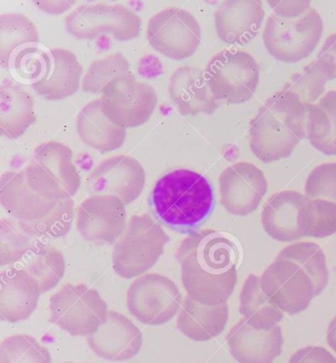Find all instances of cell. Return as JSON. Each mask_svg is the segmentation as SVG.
<instances>
[{
    "mask_svg": "<svg viewBox=\"0 0 336 363\" xmlns=\"http://www.w3.org/2000/svg\"><path fill=\"white\" fill-rule=\"evenodd\" d=\"M177 259L186 294L206 305L227 303L237 281V251L222 232H193L179 244Z\"/></svg>",
    "mask_w": 336,
    "mask_h": 363,
    "instance_id": "1",
    "label": "cell"
},
{
    "mask_svg": "<svg viewBox=\"0 0 336 363\" xmlns=\"http://www.w3.org/2000/svg\"><path fill=\"white\" fill-rule=\"evenodd\" d=\"M307 106L281 90L270 96L250 123V147L262 163L289 157L307 136Z\"/></svg>",
    "mask_w": 336,
    "mask_h": 363,
    "instance_id": "2",
    "label": "cell"
},
{
    "mask_svg": "<svg viewBox=\"0 0 336 363\" xmlns=\"http://www.w3.org/2000/svg\"><path fill=\"white\" fill-rule=\"evenodd\" d=\"M156 218L175 230L198 226L213 208L211 182L189 169H177L162 176L150 196Z\"/></svg>",
    "mask_w": 336,
    "mask_h": 363,
    "instance_id": "3",
    "label": "cell"
},
{
    "mask_svg": "<svg viewBox=\"0 0 336 363\" xmlns=\"http://www.w3.org/2000/svg\"><path fill=\"white\" fill-rule=\"evenodd\" d=\"M169 241L170 237L152 216H131L113 248V271L126 279L143 276L157 264Z\"/></svg>",
    "mask_w": 336,
    "mask_h": 363,
    "instance_id": "4",
    "label": "cell"
},
{
    "mask_svg": "<svg viewBox=\"0 0 336 363\" xmlns=\"http://www.w3.org/2000/svg\"><path fill=\"white\" fill-rule=\"evenodd\" d=\"M24 172L33 190L49 200H69L80 189V174L72 150L59 141L38 146Z\"/></svg>",
    "mask_w": 336,
    "mask_h": 363,
    "instance_id": "5",
    "label": "cell"
},
{
    "mask_svg": "<svg viewBox=\"0 0 336 363\" xmlns=\"http://www.w3.org/2000/svg\"><path fill=\"white\" fill-rule=\"evenodd\" d=\"M323 33L322 16L312 6L293 18L270 14L265 21L262 39L272 57L285 64H296L312 55Z\"/></svg>",
    "mask_w": 336,
    "mask_h": 363,
    "instance_id": "6",
    "label": "cell"
},
{
    "mask_svg": "<svg viewBox=\"0 0 336 363\" xmlns=\"http://www.w3.org/2000/svg\"><path fill=\"white\" fill-rule=\"evenodd\" d=\"M65 28L77 40H95L108 35L118 42H128L140 35L141 18L125 4L90 2L67 15Z\"/></svg>",
    "mask_w": 336,
    "mask_h": 363,
    "instance_id": "7",
    "label": "cell"
},
{
    "mask_svg": "<svg viewBox=\"0 0 336 363\" xmlns=\"http://www.w3.org/2000/svg\"><path fill=\"white\" fill-rule=\"evenodd\" d=\"M50 322L74 337H89L107 320L108 304L85 284H65L50 300Z\"/></svg>",
    "mask_w": 336,
    "mask_h": 363,
    "instance_id": "8",
    "label": "cell"
},
{
    "mask_svg": "<svg viewBox=\"0 0 336 363\" xmlns=\"http://www.w3.org/2000/svg\"><path fill=\"white\" fill-rule=\"evenodd\" d=\"M207 82L219 102L239 105L251 100L259 84V62L249 52L224 50L209 60Z\"/></svg>",
    "mask_w": 336,
    "mask_h": 363,
    "instance_id": "9",
    "label": "cell"
},
{
    "mask_svg": "<svg viewBox=\"0 0 336 363\" xmlns=\"http://www.w3.org/2000/svg\"><path fill=\"white\" fill-rule=\"evenodd\" d=\"M99 100L106 117L126 130L147 122L156 109L158 96L153 86L128 73L108 83Z\"/></svg>",
    "mask_w": 336,
    "mask_h": 363,
    "instance_id": "10",
    "label": "cell"
},
{
    "mask_svg": "<svg viewBox=\"0 0 336 363\" xmlns=\"http://www.w3.org/2000/svg\"><path fill=\"white\" fill-rule=\"evenodd\" d=\"M178 286L165 276L145 274L138 277L126 294L128 311L138 321L149 326L170 322L181 308Z\"/></svg>",
    "mask_w": 336,
    "mask_h": 363,
    "instance_id": "11",
    "label": "cell"
},
{
    "mask_svg": "<svg viewBox=\"0 0 336 363\" xmlns=\"http://www.w3.org/2000/svg\"><path fill=\"white\" fill-rule=\"evenodd\" d=\"M146 34L154 50L176 60L193 57L201 42L198 19L179 7H169L151 17Z\"/></svg>",
    "mask_w": 336,
    "mask_h": 363,
    "instance_id": "12",
    "label": "cell"
},
{
    "mask_svg": "<svg viewBox=\"0 0 336 363\" xmlns=\"http://www.w3.org/2000/svg\"><path fill=\"white\" fill-rule=\"evenodd\" d=\"M259 277L262 291L283 313H301L317 296L312 279L294 262L275 259Z\"/></svg>",
    "mask_w": 336,
    "mask_h": 363,
    "instance_id": "13",
    "label": "cell"
},
{
    "mask_svg": "<svg viewBox=\"0 0 336 363\" xmlns=\"http://www.w3.org/2000/svg\"><path fill=\"white\" fill-rule=\"evenodd\" d=\"M125 206L116 196H90L77 208L78 232L86 241L97 245L117 243L128 226Z\"/></svg>",
    "mask_w": 336,
    "mask_h": 363,
    "instance_id": "14",
    "label": "cell"
},
{
    "mask_svg": "<svg viewBox=\"0 0 336 363\" xmlns=\"http://www.w3.org/2000/svg\"><path fill=\"white\" fill-rule=\"evenodd\" d=\"M267 190L264 173L245 161L228 166L219 177L220 203L233 216H246L256 211Z\"/></svg>",
    "mask_w": 336,
    "mask_h": 363,
    "instance_id": "15",
    "label": "cell"
},
{
    "mask_svg": "<svg viewBox=\"0 0 336 363\" xmlns=\"http://www.w3.org/2000/svg\"><path fill=\"white\" fill-rule=\"evenodd\" d=\"M89 180L94 195L116 196L128 206L143 193L146 173L142 164L133 156L116 155L98 164L91 171Z\"/></svg>",
    "mask_w": 336,
    "mask_h": 363,
    "instance_id": "16",
    "label": "cell"
},
{
    "mask_svg": "<svg viewBox=\"0 0 336 363\" xmlns=\"http://www.w3.org/2000/svg\"><path fill=\"white\" fill-rule=\"evenodd\" d=\"M91 350L100 359L121 362L133 359L143 345V335L135 323L117 311L108 312L107 320L87 337Z\"/></svg>",
    "mask_w": 336,
    "mask_h": 363,
    "instance_id": "17",
    "label": "cell"
},
{
    "mask_svg": "<svg viewBox=\"0 0 336 363\" xmlns=\"http://www.w3.org/2000/svg\"><path fill=\"white\" fill-rule=\"evenodd\" d=\"M265 14L262 1L226 0L214 11L217 35L226 44L247 45L262 30Z\"/></svg>",
    "mask_w": 336,
    "mask_h": 363,
    "instance_id": "18",
    "label": "cell"
},
{
    "mask_svg": "<svg viewBox=\"0 0 336 363\" xmlns=\"http://www.w3.org/2000/svg\"><path fill=\"white\" fill-rule=\"evenodd\" d=\"M230 354L239 363H274L282 354L281 327L269 331L254 329L242 318L227 335Z\"/></svg>",
    "mask_w": 336,
    "mask_h": 363,
    "instance_id": "19",
    "label": "cell"
},
{
    "mask_svg": "<svg viewBox=\"0 0 336 363\" xmlns=\"http://www.w3.org/2000/svg\"><path fill=\"white\" fill-rule=\"evenodd\" d=\"M0 317L2 321H25L36 310L40 294L39 282L22 267H10L1 272Z\"/></svg>",
    "mask_w": 336,
    "mask_h": 363,
    "instance_id": "20",
    "label": "cell"
},
{
    "mask_svg": "<svg viewBox=\"0 0 336 363\" xmlns=\"http://www.w3.org/2000/svg\"><path fill=\"white\" fill-rule=\"evenodd\" d=\"M169 95L179 112L186 116L211 115L220 106L212 94L206 70L198 67L176 69L169 82Z\"/></svg>",
    "mask_w": 336,
    "mask_h": 363,
    "instance_id": "21",
    "label": "cell"
},
{
    "mask_svg": "<svg viewBox=\"0 0 336 363\" xmlns=\"http://www.w3.org/2000/svg\"><path fill=\"white\" fill-rule=\"evenodd\" d=\"M83 68L72 50L62 48L49 50L45 72L33 89L45 100L57 101L73 96L81 88Z\"/></svg>",
    "mask_w": 336,
    "mask_h": 363,
    "instance_id": "22",
    "label": "cell"
},
{
    "mask_svg": "<svg viewBox=\"0 0 336 363\" xmlns=\"http://www.w3.org/2000/svg\"><path fill=\"white\" fill-rule=\"evenodd\" d=\"M0 201L12 218L26 223L44 218L59 203L33 190L28 184L24 170L9 171L1 176Z\"/></svg>",
    "mask_w": 336,
    "mask_h": 363,
    "instance_id": "23",
    "label": "cell"
},
{
    "mask_svg": "<svg viewBox=\"0 0 336 363\" xmlns=\"http://www.w3.org/2000/svg\"><path fill=\"white\" fill-rule=\"evenodd\" d=\"M306 195L296 191L274 194L262 211V224L267 235L278 242L304 238L300 230V216Z\"/></svg>",
    "mask_w": 336,
    "mask_h": 363,
    "instance_id": "24",
    "label": "cell"
},
{
    "mask_svg": "<svg viewBox=\"0 0 336 363\" xmlns=\"http://www.w3.org/2000/svg\"><path fill=\"white\" fill-rule=\"evenodd\" d=\"M228 320V304H201L186 296L179 310L177 327L189 340L207 342L224 331Z\"/></svg>",
    "mask_w": 336,
    "mask_h": 363,
    "instance_id": "25",
    "label": "cell"
},
{
    "mask_svg": "<svg viewBox=\"0 0 336 363\" xmlns=\"http://www.w3.org/2000/svg\"><path fill=\"white\" fill-rule=\"evenodd\" d=\"M77 130L85 145L101 153L118 150L126 138V130L106 117L101 109L99 98L90 101L78 113Z\"/></svg>",
    "mask_w": 336,
    "mask_h": 363,
    "instance_id": "26",
    "label": "cell"
},
{
    "mask_svg": "<svg viewBox=\"0 0 336 363\" xmlns=\"http://www.w3.org/2000/svg\"><path fill=\"white\" fill-rule=\"evenodd\" d=\"M36 122L34 99L29 92L14 82L0 89V132L9 140H17Z\"/></svg>",
    "mask_w": 336,
    "mask_h": 363,
    "instance_id": "27",
    "label": "cell"
},
{
    "mask_svg": "<svg viewBox=\"0 0 336 363\" xmlns=\"http://www.w3.org/2000/svg\"><path fill=\"white\" fill-rule=\"evenodd\" d=\"M240 313L252 328L269 331L282 321L284 313L270 301L260 286V277L251 274L240 294Z\"/></svg>",
    "mask_w": 336,
    "mask_h": 363,
    "instance_id": "28",
    "label": "cell"
},
{
    "mask_svg": "<svg viewBox=\"0 0 336 363\" xmlns=\"http://www.w3.org/2000/svg\"><path fill=\"white\" fill-rule=\"evenodd\" d=\"M307 136L315 150L336 156V91H328L307 107Z\"/></svg>",
    "mask_w": 336,
    "mask_h": 363,
    "instance_id": "29",
    "label": "cell"
},
{
    "mask_svg": "<svg viewBox=\"0 0 336 363\" xmlns=\"http://www.w3.org/2000/svg\"><path fill=\"white\" fill-rule=\"evenodd\" d=\"M40 44L39 33L32 20L19 12L0 15V64L9 69L21 50Z\"/></svg>",
    "mask_w": 336,
    "mask_h": 363,
    "instance_id": "30",
    "label": "cell"
},
{
    "mask_svg": "<svg viewBox=\"0 0 336 363\" xmlns=\"http://www.w3.org/2000/svg\"><path fill=\"white\" fill-rule=\"evenodd\" d=\"M20 267L39 282L40 291L44 294L54 289L62 281L65 272V259L59 249L44 243L30 252Z\"/></svg>",
    "mask_w": 336,
    "mask_h": 363,
    "instance_id": "31",
    "label": "cell"
},
{
    "mask_svg": "<svg viewBox=\"0 0 336 363\" xmlns=\"http://www.w3.org/2000/svg\"><path fill=\"white\" fill-rule=\"evenodd\" d=\"M276 259H286L301 267L314 284L315 294L320 295L330 281L327 258L322 248L312 242H297L285 247Z\"/></svg>",
    "mask_w": 336,
    "mask_h": 363,
    "instance_id": "32",
    "label": "cell"
},
{
    "mask_svg": "<svg viewBox=\"0 0 336 363\" xmlns=\"http://www.w3.org/2000/svg\"><path fill=\"white\" fill-rule=\"evenodd\" d=\"M332 78L327 70L315 60L293 74L282 90L308 107L323 97L325 85Z\"/></svg>",
    "mask_w": 336,
    "mask_h": 363,
    "instance_id": "33",
    "label": "cell"
},
{
    "mask_svg": "<svg viewBox=\"0 0 336 363\" xmlns=\"http://www.w3.org/2000/svg\"><path fill=\"white\" fill-rule=\"evenodd\" d=\"M45 243L28 234L19 220L4 218L0 221V266L5 267L22 262L28 254Z\"/></svg>",
    "mask_w": 336,
    "mask_h": 363,
    "instance_id": "34",
    "label": "cell"
},
{
    "mask_svg": "<svg viewBox=\"0 0 336 363\" xmlns=\"http://www.w3.org/2000/svg\"><path fill=\"white\" fill-rule=\"evenodd\" d=\"M303 237L325 238L336 233V204L332 201L312 200L306 196L300 216Z\"/></svg>",
    "mask_w": 336,
    "mask_h": 363,
    "instance_id": "35",
    "label": "cell"
},
{
    "mask_svg": "<svg viewBox=\"0 0 336 363\" xmlns=\"http://www.w3.org/2000/svg\"><path fill=\"white\" fill-rule=\"evenodd\" d=\"M75 216L74 201L69 199L60 201L57 208L40 220L33 223L19 221V223L28 234L45 242L67 235L72 230Z\"/></svg>",
    "mask_w": 336,
    "mask_h": 363,
    "instance_id": "36",
    "label": "cell"
},
{
    "mask_svg": "<svg viewBox=\"0 0 336 363\" xmlns=\"http://www.w3.org/2000/svg\"><path fill=\"white\" fill-rule=\"evenodd\" d=\"M130 64L121 52L108 55L91 64L81 83L84 92L101 94L108 83L115 78L130 73Z\"/></svg>",
    "mask_w": 336,
    "mask_h": 363,
    "instance_id": "37",
    "label": "cell"
},
{
    "mask_svg": "<svg viewBox=\"0 0 336 363\" xmlns=\"http://www.w3.org/2000/svg\"><path fill=\"white\" fill-rule=\"evenodd\" d=\"M0 363H52L50 350L29 335L17 334L0 345Z\"/></svg>",
    "mask_w": 336,
    "mask_h": 363,
    "instance_id": "38",
    "label": "cell"
},
{
    "mask_svg": "<svg viewBox=\"0 0 336 363\" xmlns=\"http://www.w3.org/2000/svg\"><path fill=\"white\" fill-rule=\"evenodd\" d=\"M49 50L40 44L28 47L16 55L7 70L17 82L32 86L45 72Z\"/></svg>",
    "mask_w": 336,
    "mask_h": 363,
    "instance_id": "39",
    "label": "cell"
},
{
    "mask_svg": "<svg viewBox=\"0 0 336 363\" xmlns=\"http://www.w3.org/2000/svg\"><path fill=\"white\" fill-rule=\"evenodd\" d=\"M305 195L312 200L336 204V163H323L310 173L306 181Z\"/></svg>",
    "mask_w": 336,
    "mask_h": 363,
    "instance_id": "40",
    "label": "cell"
},
{
    "mask_svg": "<svg viewBox=\"0 0 336 363\" xmlns=\"http://www.w3.org/2000/svg\"><path fill=\"white\" fill-rule=\"evenodd\" d=\"M288 363H336V359L325 347H306L295 352Z\"/></svg>",
    "mask_w": 336,
    "mask_h": 363,
    "instance_id": "41",
    "label": "cell"
},
{
    "mask_svg": "<svg viewBox=\"0 0 336 363\" xmlns=\"http://www.w3.org/2000/svg\"><path fill=\"white\" fill-rule=\"evenodd\" d=\"M267 4L274 10V14L289 18L300 16L312 7L310 2L307 0H269Z\"/></svg>",
    "mask_w": 336,
    "mask_h": 363,
    "instance_id": "42",
    "label": "cell"
},
{
    "mask_svg": "<svg viewBox=\"0 0 336 363\" xmlns=\"http://www.w3.org/2000/svg\"><path fill=\"white\" fill-rule=\"evenodd\" d=\"M315 60L327 70L332 80L336 79V33L325 39Z\"/></svg>",
    "mask_w": 336,
    "mask_h": 363,
    "instance_id": "43",
    "label": "cell"
},
{
    "mask_svg": "<svg viewBox=\"0 0 336 363\" xmlns=\"http://www.w3.org/2000/svg\"><path fill=\"white\" fill-rule=\"evenodd\" d=\"M38 9L43 10L45 13L62 14L67 10L72 9L77 1H67V0H38L33 2Z\"/></svg>",
    "mask_w": 336,
    "mask_h": 363,
    "instance_id": "44",
    "label": "cell"
},
{
    "mask_svg": "<svg viewBox=\"0 0 336 363\" xmlns=\"http://www.w3.org/2000/svg\"><path fill=\"white\" fill-rule=\"evenodd\" d=\"M327 345L336 354V316L333 318L328 325L327 332Z\"/></svg>",
    "mask_w": 336,
    "mask_h": 363,
    "instance_id": "45",
    "label": "cell"
},
{
    "mask_svg": "<svg viewBox=\"0 0 336 363\" xmlns=\"http://www.w3.org/2000/svg\"><path fill=\"white\" fill-rule=\"evenodd\" d=\"M65 363H73V362H65Z\"/></svg>",
    "mask_w": 336,
    "mask_h": 363,
    "instance_id": "46",
    "label": "cell"
}]
</instances>
